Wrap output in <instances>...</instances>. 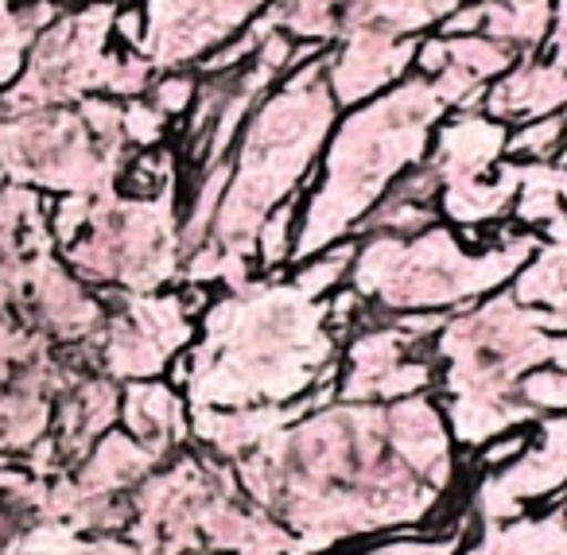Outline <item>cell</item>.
<instances>
[{
    "instance_id": "1",
    "label": "cell",
    "mask_w": 567,
    "mask_h": 555,
    "mask_svg": "<svg viewBox=\"0 0 567 555\" xmlns=\"http://www.w3.org/2000/svg\"><path fill=\"white\" fill-rule=\"evenodd\" d=\"M342 342L327 330L323 299H308L288 273L252 276L218 291L187 346L190 408L296 404L316 384L339 381Z\"/></svg>"
},
{
    "instance_id": "2",
    "label": "cell",
    "mask_w": 567,
    "mask_h": 555,
    "mask_svg": "<svg viewBox=\"0 0 567 555\" xmlns=\"http://www.w3.org/2000/svg\"><path fill=\"white\" fill-rule=\"evenodd\" d=\"M447 117L435 86L409 74L401 86L342 110L334 121L311 187L303 191L296 265L358 237L378 203L427 160L435 125Z\"/></svg>"
},
{
    "instance_id": "3",
    "label": "cell",
    "mask_w": 567,
    "mask_h": 555,
    "mask_svg": "<svg viewBox=\"0 0 567 555\" xmlns=\"http://www.w3.org/2000/svg\"><path fill=\"white\" fill-rule=\"evenodd\" d=\"M339 113V102L327 86V55L288 74L252 110L249 125L241 129L229 152L234 175H229V187L221 195L218 218L206 241L252 260V237L260 222L280 203L311 187V175H316Z\"/></svg>"
},
{
    "instance_id": "4",
    "label": "cell",
    "mask_w": 567,
    "mask_h": 555,
    "mask_svg": "<svg viewBox=\"0 0 567 555\" xmlns=\"http://www.w3.org/2000/svg\"><path fill=\"white\" fill-rule=\"evenodd\" d=\"M536 249L540 234L513 222L497 226L486 245H471L447 222H435L416 237L365 234L358 237L350 288L373 307V315H455L509 288Z\"/></svg>"
},
{
    "instance_id": "5",
    "label": "cell",
    "mask_w": 567,
    "mask_h": 555,
    "mask_svg": "<svg viewBox=\"0 0 567 555\" xmlns=\"http://www.w3.org/2000/svg\"><path fill=\"white\" fill-rule=\"evenodd\" d=\"M435 392L432 346H420L396 322L373 315L342 342L339 400L347 404H396Z\"/></svg>"
},
{
    "instance_id": "6",
    "label": "cell",
    "mask_w": 567,
    "mask_h": 555,
    "mask_svg": "<svg viewBox=\"0 0 567 555\" xmlns=\"http://www.w3.org/2000/svg\"><path fill=\"white\" fill-rule=\"evenodd\" d=\"M567 493V415H544L533 423V443L505 470L482 474L466 490V508L478 524H502L517 516L556 508Z\"/></svg>"
},
{
    "instance_id": "7",
    "label": "cell",
    "mask_w": 567,
    "mask_h": 555,
    "mask_svg": "<svg viewBox=\"0 0 567 555\" xmlns=\"http://www.w3.org/2000/svg\"><path fill=\"white\" fill-rule=\"evenodd\" d=\"M416 43V35H393L373 24L350 28L327 51V86H331L339 110H354V105L401 86L412 74Z\"/></svg>"
},
{
    "instance_id": "8",
    "label": "cell",
    "mask_w": 567,
    "mask_h": 555,
    "mask_svg": "<svg viewBox=\"0 0 567 555\" xmlns=\"http://www.w3.org/2000/svg\"><path fill=\"white\" fill-rule=\"evenodd\" d=\"M505 141H509V125L494 121L489 113H447L435 125L432 152H427L424 164L440 175V191L447 183L486 179L502 167Z\"/></svg>"
},
{
    "instance_id": "9",
    "label": "cell",
    "mask_w": 567,
    "mask_h": 555,
    "mask_svg": "<svg viewBox=\"0 0 567 555\" xmlns=\"http://www.w3.org/2000/svg\"><path fill=\"white\" fill-rule=\"evenodd\" d=\"M121 423L159 462L175 459L190 446V404L164 377L128 381L121 389Z\"/></svg>"
},
{
    "instance_id": "10",
    "label": "cell",
    "mask_w": 567,
    "mask_h": 555,
    "mask_svg": "<svg viewBox=\"0 0 567 555\" xmlns=\"http://www.w3.org/2000/svg\"><path fill=\"white\" fill-rule=\"evenodd\" d=\"M482 113L509 129L548 113H567V71H559L548 55H520L502 79L489 82Z\"/></svg>"
},
{
    "instance_id": "11",
    "label": "cell",
    "mask_w": 567,
    "mask_h": 555,
    "mask_svg": "<svg viewBox=\"0 0 567 555\" xmlns=\"http://www.w3.org/2000/svg\"><path fill=\"white\" fill-rule=\"evenodd\" d=\"M156 454L136 443L125 428H113L82 459L79 477H74V493L86 501H113L117 493L136 490L144 477L156 474Z\"/></svg>"
},
{
    "instance_id": "12",
    "label": "cell",
    "mask_w": 567,
    "mask_h": 555,
    "mask_svg": "<svg viewBox=\"0 0 567 555\" xmlns=\"http://www.w3.org/2000/svg\"><path fill=\"white\" fill-rule=\"evenodd\" d=\"M458 555H567V508H540L502 524H478Z\"/></svg>"
},
{
    "instance_id": "13",
    "label": "cell",
    "mask_w": 567,
    "mask_h": 555,
    "mask_svg": "<svg viewBox=\"0 0 567 555\" xmlns=\"http://www.w3.org/2000/svg\"><path fill=\"white\" fill-rule=\"evenodd\" d=\"M556 0H486V32L489 40L505 43L513 55H544L551 35Z\"/></svg>"
},
{
    "instance_id": "14",
    "label": "cell",
    "mask_w": 567,
    "mask_h": 555,
    "mask_svg": "<svg viewBox=\"0 0 567 555\" xmlns=\"http://www.w3.org/2000/svg\"><path fill=\"white\" fill-rule=\"evenodd\" d=\"M509 296L520 307H533V311L567 315V257L540 241V249L513 276Z\"/></svg>"
},
{
    "instance_id": "15",
    "label": "cell",
    "mask_w": 567,
    "mask_h": 555,
    "mask_svg": "<svg viewBox=\"0 0 567 555\" xmlns=\"http://www.w3.org/2000/svg\"><path fill=\"white\" fill-rule=\"evenodd\" d=\"M300 206L303 195L280 203L265 222H260L257 237H252V260H257V276H284L296 265V237H300Z\"/></svg>"
},
{
    "instance_id": "16",
    "label": "cell",
    "mask_w": 567,
    "mask_h": 555,
    "mask_svg": "<svg viewBox=\"0 0 567 555\" xmlns=\"http://www.w3.org/2000/svg\"><path fill=\"white\" fill-rule=\"evenodd\" d=\"M458 4L463 0H370V9L358 17V24H373L393 35H416L420 40V35L435 32L443 24V17L455 12Z\"/></svg>"
},
{
    "instance_id": "17",
    "label": "cell",
    "mask_w": 567,
    "mask_h": 555,
    "mask_svg": "<svg viewBox=\"0 0 567 555\" xmlns=\"http://www.w3.org/2000/svg\"><path fill=\"white\" fill-rule=\"evenodd\" d=\"M354 257H358V237H350V241H339V245H331V249L292 265L288 268V280H292L308 299H327L350 284Z\"/></svg>"
},
{
    "instance_id": "18",
    "label": "cell",
    "mask_w": 567,
    "mask_h": 555,
    "mask_svg": "<svg viewBox=\"0 0 567 555\" xmlns=\"http://www.w3.org/2000/svg\"><path fill=\"white\" fill-rule=\"evenodd\" d=\"M440 222V206L435 203H420V198H409L404 191H389L378 203V210L362 222L358 237L365 234H393V237H416L424 229H432Z\"/></svg>"
},
{
    "instance_id": "19",
    "label": "cell",
    "mask_w": 567,
    "mask_h": 555,
    "mask_svg": "<svg viewBox=\"0 0 567 555\" xmlns=\"http://www.w3.org/2000/svg\"><path fill=\"white\" fill-rule=\"evenodd\" d=\"M564 148H567V113H548V117H536L509 129L505 160H517V164H551Z\"/></svg>"
},
{
    "instance_id": "20",
    "label": "cell",
    "mask_w": 567,
    "mask_h": 555,
    "mask_svg": "<svg viewBox=\"0 0 567 555\" xmlns=\"http://www.w3.org/2000/svg\"><path fill=\"white\" fill-rule=\"evenodd\" d=\"M517 400L525 404V412L533 420L544 415H567V373L556 366H533L525 377L517 381Z\"/></svg>"
},
{
    "instance_id": "21",
    "label": "cell",
    "mask_w": 567,
    "mask_h": 555,
    "mask_svg": "<svg viewBox=\"0 0 567 555\" xmlns=\"http://www.w3.org/2000/svg\"><path fill=\"white\" fill-rule=\"evenodd\" d=\"M447 43H451V66L471 71L482 82H497L517 63V55L505 43L489 40V35H463V40H447Z\"/></svg>"
},
{
    "instance_id": "22",
    "label": "cell",
    "mask_w": 567,
    "mask_h": 555,
    "mask_svg": "<svg viewBox=\"0 0 567 555\" xmlns=\"http://www.w3.org/2000/svg\"><path fill=\"white\" fill-rule=\"evenodd\" d=\"M121 136H125L128 152H148L167 144L172 136V121L148 102V97H128L121 105Z\"/></svg>"
},
{
    "instance_id": "23",
    "label": "cell",
    "mask_w": 567,
    "mask_h": 555,
    "mask_svg": "<svg viewBox=\"0 0 567 555\" xmlns=\"http://www.w3.org/2000/svg\"><path fill=\"white\" fill-rule=\"evenodd\" d=\"M144 97H148L167 121H187L190 105H195V97H198V71L195 66H175V71L156 74Z\"/></svg>"
},
{
    "instance_id": "24",
    "label": "cell",
    "mask_w": 567,
    "mask_h": 555,
    "mask_svg": "<svg viewBox=\"0 0 567 555\" xmlns=\"http://www.w3.org/2000/svg\"><path fill=\"white\" fill-rule=\"evenodd\" d=\"M94 203L97 195H59L48 210V226H51V241L59 249H71L82 234L90 229V218H94Z\"/></svg>"
},
{
    "instance_id": "25",
    "label": "cell",
    "mask_w": 567,
    "mask_h": 555,
    "mask_svg": "<svg viewBox=\"0 0 567 555\" xmlns=\"http://www.w3.org/2000/svg\"><path fill=\"white\" fill-rule=\"evenodd\" d=\"M528 443H533V423L509 428V431H502V435L486 439L478 451H471V482L482 474H494V470H505L509 462H517L520 454L528 451Z\"/></svg>"
},
{
    "instance_id": "26",
    "label": "cell",
    "mask_w": 567,
    "mask_h": 555,
    "mask_svg": "<svg viewBox=\"0 0 567 555\" xmlns=\"http://www.w3.org/2000/svg\"><path fill=\"white\" fill-rule=\"evenodd\" d=\"M443 40H463V35H482L486 32V0H463L455 12L443 17V24L435 28Z\"/></svg>"
},
{
    "instance_id": "27",
    "label": "cell",
    "mask_w": 567,
    "mask_h": 555,
    "mask_svg": "<svg viewBox=\"0 0 567 555\" xmlns=\"http://www.w3.org/2000/svg\"><path fill=\"white\" fill-rule=\"evenodd\" d=\"M451 66V43L443 40L440 32H427L420 35L416 43V59H412V74H420V79H440L443 71Z\"/></svg>"
},
{
    "instance_id": "28",
    "label": "cell",
    "mask_w": 567,
    "mask_h": 555,
    "mask_svg": "<svg viewBox=\"0 0 567 555\" xmlns=\"http://www.w3.org/2000/svg\"><path fill=\"white\" fill-rule=\"evenodd\" d=\"M544 55H548L559 71H567V0H556V17H551V35H548Z\"/></svg>"
},
{
    "instance_id": "29",
    "label": "cell",
    "mask_w": 567,
    "mask_h": 555,
    "mask_svg": "<svg viewBox=\"0 0 567 555\" xmlns=\"http://www.w3.org/2000/svg\"><path fill=\"white\" fill-rule=\"evenodd\" d=\"M540 241L544 245H551V249H559L567 257V210L559 214L556 222H551V226H544L540 229Z\"/></svg>"
},
{
    "instance_id": "30",
    "label": "cell",
    "mask_w": 567,
    "mask_h": 555,
    "mask_svg": "<svg viewBox=\"0 0 567 555\" xmlns=\"http://www.w3.org/2000/svg\"><path fill=\"white\" fill-rule=\"evenodd\" d=\"M548 366H556V369H564V373H567V330L548 335Z\"/></svg>"
},
{
    "instance_id": "31",
    "label": "cell",
    "mask_w": 567,
    "mask_h": 555,
    "mask_svg": "<svg viewBox=\"0 0 567 555\" xmlns=\"http://www.w3.org/2000/svg\"><path fill=\"white\" fill-rule=\"evenodd\" d=\"M327 555H378L370 544H358V547H339V552H327Z\"/></svg>"
},
{
    "instance_id": "32",
    "label": "cell",
    "mask_w": 567,
    "mask_h": 555,
    "mask_svg": "<svg viewBox=\"0 0 567 555\" xmlns=\"http://www.w3.org/2000/svg\"><path fill=\"white\" fill-rule=\"evenodd\" d=\"M4 350H9V338H4ZM12 361H17L12 353H0V366H12Z\"/></svg>"
},
{
    "instance_id": "33",
    "label": "cell",
    "mask_w": 567,
    "mask_h": 555,
    "mask_svg": "<svg viewBox=\"0 0 567 555\" xmlns=\"http://www.w3.org/2000/svg\"><path fill=\"white\" fill-rule=\"evenodd\" d=\"M559 505H564V508H567V493H564V501H559Z\"/></svg>"
},
{
    "instance_id": "34",
    "label": "cell",
    "mask_w": 567,
    "mask_h": 555,
    "mask_svg": "<svg viewBox=\"0 0 567 555\" xmlns=\"http://www.w3.org/2000/svg\"><path fill=\"white\" fill-rule=\"evenodd\" d=\"M0 179H4V175H0Z\"/></svg>"
}]
</instances>
